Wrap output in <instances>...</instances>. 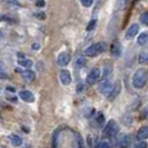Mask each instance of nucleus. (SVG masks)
<instances>
[{"label":"nucleus","instance_id":"f257e3e1","mask_svg":"<svg viewBox=\"0 0 148 148\" xmlns=\"http://www.w3.org/2000/svg\"><path fill=\"white\" fill-rule=\"evenodd\" d=\"M107 49V44L104 41H99L96 44L89 46L88 48L85 50V56L87 57H97L99 55H101L103 52L106 51Z\"/></svg>","mask_w":148,"mask_h":148},{"label":"nucleus","instance_id":"f03ea898","mask_svg":"<svg viewBox=\"0 0 148 148\" xmlns=\"http://www.w3.org/2000/svg\"><path fill=\"white\" fill-rule=\"evenodd\" d=\"M147 73L145 69H138L135 74H134L133 77V85L135 88L140 89L143 88L145 85H146V82H147Z\"/></svg>","mask_w":148,"mask_h":148},{"label":"nucleus","instance_id":"7ed1b4c3","mask_svg":"<svg viewBox=\"0 0 148 148\" xmlns=\"http://www.w3.org/2000/svg\"><path fill=\"white\" fill-rule=\"evenodd\" d=\"M119 132V126L118 124H117V121H115V120H109L107 124H106V126L104 128V136L105 137H108V138H110V137H115Z\"/></svg>","mask_w":148,"mask_h":148},{"label":"nucleus","instance_id":"20e7f679","mask_svg":"<svg viewBox=\"0 0 148 148\" xmlns=\"http://www.w3.org/2000/svg\"><path fill=\"white\" fill-rule=\"evenodd\" d=\"M100 74H101V71H100L99 68H94V69H91V71L89 73L88 76H87V78H86L87 85H89V86L95 85L97 82V80L100 78Z\"/></svg>","mask_w":148,"mask_h":148},{"label":"nucleus","instance_id":"39448f33","mask_svg":"<svg viewBox=\"0 0 148 148\" xmlns=\"http://www.w3.org/2000/svg\"><path fill=\"white\" fill-rule=\"evenodd\" d=\"M59 79H60V82H61V84H62L64 86H68V85H70V84H71V80H73L70 71H68V70H66V69L60 70Z\"/></svg>","mask_w":148,"mask_h":148},{"label":"nucleus","instance_id":"423d86ee","mask_svg":"<svg viewBox=\"0 0 148 148\" xmlns=\"http://www.w3.org/2000/svg\"><path fill=\"white\" fill-rule=\"evenodd\" d=\"M70 55L68 53V52H61L58 55V57H57V64H58V66L60 67H65L67 66L68 64H69V61H70Z\"/></svg>","mask_w":148,"mask_h":148},{"label":"nucleus","instance_id":"0eeeda50","mask_svg":"<svg viewBox=\"0 0 148 148\" xmlns=\"http://www.w3.org/2000/svg\"><path fill=\"white\" fill-rule=\"evenodd\" d=\"M16 71H18V73H20L22 76V78L26 80V82H31L32 80H35V78H36V75L35 73L32 71V70H30V69H26V70H19V69H16Z\"/></svg>","mask_w":148,"mask_h":148},{"label":"nucleus","instance_id":"6e6552de","mask_svg":"<svg viewBox=\"0 0 148 148\" xmlns=\"http://www.w3.org/2000/svg\"><path fill=\"white\" fill-rule=\"evenodd\" d=\"M114 87V85L110 82V80H104V82H101V85H100V87H99V90H100V92L101 94H104V95H109L111 91V89Z\"/></svg>","mask_w":148,"mask_h":148},{"label":"nucleus","instance_id":"1a4fd4ad","mask_svg":"<svg viewBox=\"0 0 148 148\" xmlns=\"http://www.w3.org/2000/svg\"><path fill=\"white\" fill-rule=\"evenodd\" d=\"M19 97L21 98L23 101H26V103H34L35 101V96H34V94L29 91V90H21L20 92H19Z\"/></svg>","mask_w":148,"mask_h":148},{"label":"nucleus","instance_id":"9d476101","mask_svg":"<svg viewBox=\"0 0 148 148\" xmlns=\"http://www.w3.org/2000/svg\"><path fill=\"white\" fill-rule=\"evenodd\" d=\"M139 31V26L137 23H133L126 31V38L127 39H133Z\"/></svg>","mask_w":148,"mask_h":148},{"label":"nucleus","instance_id":"9b49d317","mask_svg":"<svg viewBox=\"0 0 148 148\" xmlns=\"http://www.w3.org/2000/svg\"><path fill=\"white\" fill-rule=\"evenodd\" d=\"M120 89H121V86H120V82H117L115 85H114V87L111 89L110 94L108 95V99L109 100H114L116 97L119 95V92H120Z\"/></svg>","mask_w":148,"mask_h":148},{"label":"nucleus","instance_id":"f8f14e48","mask_svg":"<svg viewBox=\"0 0 148 148\" xmlns=\"http://www.w3.org/2000/svg\"><path fill=\"white\" fill-rule=\"evenodd\" d=\"M148 138V126H143L139 128L137 133V139L139 141H143Z\"/></svg>","mask_w":148,"mask_h":148},{"label":"nucleus","instance_id":"ddd939ff","mask_svg":"<svg viewBox=\"0 0 148 148\" xmlns=\"http://www.w3.org/2000/svg\"><path fill=\"white\" fill-rule=\"evenodd\" d=\"M111 53L114 56H116V57L120 56V53H121V46H120L118 41H114V44L111 46Z\"/></svg>","mask_w":148,"mask_h":148},{"label":"nucleus","instance_id":"4468645a","mask_svg":"<svg viewBox=\"0 0 148 148\" xmlns=\"http://www.w3.org/2000/svg\"><path fill=\"white\" fill-rule=\"evenodd\" d=\"M137 42L141 46H145V45L148 44V32L145 31V32H141L140 35L138 36V39H137Z\"/></svg>","mask_w":148,"mask_h":148},{"label":"nucleus","instance_id":"2eb2a0df","mask_svg":"<svg viewBox=\"0 0 148 148\" xmlns=\"http://www.w3.org/2000/svg\"><path fill=\"white\" fill-rule=\"evenodd\" d=\"M10 141H11V144L14 145V146H20L22 144V139L18 136V135H15V134H12V135H10Z\"/></svg>","mask_w":148,"mask_h":148},{"label":"nucleus","instance_id":"dca6fc26","mask_svg":"<svg viewBox=\"0 0 148 148\" xmlns=\"http://www.w3.org/2000/svg\"><path fill=\"white\" fill-rule=\"evenodd\" d=\"M139 62L148 65V49H145L139 53Z\"/></svg>","mask_w":148,"mask_h":148},{"label":"nucleus","instance_id":"f3484780","mask_svg":"<svg viewBox=\"0 0 148 148\" xmlns=\"http://www.w3.org/2000/svg\"><path fill=\"white\" fill-rule=\"evenodd\" d=\"M18 64L20 65L23 68H30L32 66V61L30 59H27V58H21V59L18 60Z\"/></svg>","mask_w":148,"mask_h":148},{"label":"nucleus","instance_id":"a211bd4d","mask_svg":"<svg viewBox=\"0 0 148 148\" xmlns=\"http://www.w3.org/2000/svg\"><path fill=\"white\" fill-rule=\"evenodd\" d=\"M128 143H129V136H128V135H126V136H124V137L121 138V140H120V147L126 148Z\"/></svg>","mask_w":148,"mask_h":148},{"label":"nucleus","instance_id":"6ab92c4d","mask_svg":"<svg viewBox=\"0 0 148 148\" xmlns=\"http://www.w3.org/2000/svg\"><path fill=\"white\" fill-rule=\"evenodd\" d=\"M104 115L101 114V112H98L97 114V117H96V123L98 126H101L103 125V123H104Z\"/></svg>","mask_w":148,"mask_h":148},{"label":"nucleus","instance_id":"aec40b11","mask_svg":"<svg viewBox=\"0 0 148 148\" xmlns=\"http://www.w3.org/2000/svg\"><path fill=\"white\" fill-rule=\"evenodd\" d=\"M97 25V20H95V19H92V20H90V22L88 23V26H87V31H91V30L95 29V27H96Z\"/></svg>","mask_w":148,"mask_h":148},{"label":"nucleus","instance_id":"412c9836","mask_svg":"<svg viewBox=\"0 0 148 148\" xmlns=\"http://www.w3.org/2000/svg\"><path fill=\"white\" fill-rule=\"evenodd\" d=\"M140 21L143 22L144 25L148 26V11L144 12V14H143V15L140 16Z\"/></svg>","mask_w":148,"mask_h":148},{"label":"nucleus","instance_id":"4be33fe9","mask_svg":"<svg viewBox=\"0 0 148 148\" xmlns=\"http://www.w3.org/2000/svg\"><path fill=\"white\" fill-rule=\"evenodd\" d=\"M92 2H94V0H82V5L84 7H91V5H92Z\"/></svg>","mask_w":148,"mask_h":148},{"label":"nucleus","instance_id":"5701e85b","mask_svg":"<svg viewBox=\"0 0 148 148\" xmlns=\"http://www.w3.org/2000/svg\"><path fill=\"white\" fill-rule=\"evenodd\" d=\"M77 66H79V67H82L85 64H86V59L84 58V57H80V58H78V60H77Z\"/></svg>","mask_w":148,"mask_h":148},{"label":"nucleus","instance_id":"b1692460","mask_svg":"<svg viewBox=\"0 0 148 148\" xmlns=\"http://www.w3.org/2000/svg\"><path fill=\"white\" fill-rule=\"evenodd\" d=\"M127 3V0H117V6L118 8H124Z\"/></svg>","mask_w":148,"mask_h":148},{"label":"nucleus","instance_id":"393cba45","mask_svg":"<svg viewBox=\"0 0 148 148\" xmlns=\"http://www.w3.org/2000/svg\"><path fill=\"white\" fill-rule=\"evenodd\" d=\"M97 148H110V145H109L107 141H103V143L99 144V146Z\"/></svg>","mask_w":148,"mask_h":148},{"label":"nucleus","instance_id":"a878e982","mask_svg":"<svg viewBox=\"0 0 148 148\" xmlns=\"http://www.w3.org/2000/svg\"><path fill=\"white\" fill-rule=\"evenodd\" d=\"M135 148H147V144L145 141H140L135 146Z\"/></svg>","mask_w":148,"mask_h":148},{"label":"nucleus","instance_id":"bb28decb","mask_svg":"<svg viewBox=\"0 0 148 148\" xmlns=\"http://www.w3.org/2000/svg\"><path fill=\"white\" fill-rule=\"evenodd\" d=\"M36 5H37L38 7H45V5H46V2H45V0H37V2H36Z\"/></svg>","mask_w":148,"mask_h":148},{"label":"nucleus","instance_id":"cd10ccee","mask_svg":"<svg viewBox=\"0 0 148 148\" xmlns=\"http://www.w3.org/2000/svg\"><path fill=\"white\" fill-rule=\"evenodd\" d=\"M7 99L9 101H12V103H18V98L17 97H7Z\"/></svg>","mask_w":148,"mask_h":148},{"label":"nucleus","instance_id":"c85d7f7f","mask_svg":"<svg viewBox=\"0 0 148 148\" xmlns=\"http://www.w3.org/2000/svg\"><path fill=\"white\" fill-rule=\"evenodd\" d=\"M32 49H35V50H39L40 49V45L39 44H32Z\"/></svg>","mask_w":148,"mask_h":148},{"label":"nucleus","instance_id":"c756f323","mask_svg":"<svg viewBox=\"0 0 148 148\" xmlns=\"http://www.w3.org/2000/svg\"><path fill=\"white\" fill-rule=\"evenodd\" d=\"M36 17H38V18H40V19H45L46 18V16H45L44 12H40V14H36Z\"/></svg>","mask_w":148,"mask_h":148},{"label":"nucleus","instance_id":"7c9ffc66","mask_svg":"<svg viewBox=\"0 0 148 148\" xmlns=\"http://www.w3.org/2000/svg\"><path fill=\"white\" fill-rule=\"evenodd\" d=\"M144 115H145V117L148 118V107L147 108H145V110H144Z\"/></svg>","mask_w":148,"mask_h":148}]
</instances>
